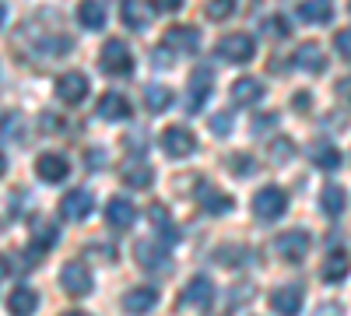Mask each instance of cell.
<instances>
[{"mask_svg":"<svg viewBox=\"0 0 351 316\" xmlns=\"http://www.w3.org/2000/svg\"><path fill=\"white\" fill-rule=\"evenodd\" d=\"M285 211H288V197H285L281 186H263V190H256V197H253V215H256L260 221H278Z\"/></svg>","mask_w":351,"mask_h":316,"instance_id":"6da1fadb","label":"cell"},{"mask_svg":"<svg viewBox=\"0 0 351 316\" xmlns=\"http://www.w3.org/2000/svg\"><path fill=\"white\" fill-rule=\"evenodd\" d=\"M102 71L116 74V77H123V74L134 71V53L127 49L123 39H106V46H102Z\"/></svg>","mask_w":351,"mask_h":316,"instance_id":"7a4b0ae2","label":"cell"},{"mask_svg":"<svg viewBox=\"0 0 351 316\" xmlns=\"http://www.w3.org/2000/svg\"><path fill=\"white\" fill-rule=\"evenodd\" d=\"M134 260L144 267V271H169V250L165 243H155V239H141L134 246Z\"/></svg>","mask_w":351,"mask_h":316,"instance_id":"3957f363","label":"cell"},{"mask_svg":"<svg viewBox=\"0 0 351 316\" xmlns=\"http://www.w3.org/2000/svg\"><path fill=\"white\" fill-rule=\"evenodd\" d=\"M162 151H165L169 158H186V155H193V151H197L193 130H186V127H169V130L162 134Z\"/></svg>","mask_w":351,"mask_h":316,"instance_id":"277c9868","label":"cell"},{"mask_svg":"<svg viewBox=\"0 0 351 316\" xmlns=\"http://www.w3.org/2000/svg\"><path fill=\"white\" fill-rule=\"evenodd\" d=\"M253 53H256V42L250 36H243V32L239 36H225L218 42V56H221V60H228V64H250Z\"/></svg>","mask_w":351,"mask_h":316,"instance_id":"5b68a950","label":"cell"},{"mask_svg":"<svg viewBox=\"0 0 351 316\" xmlns=\"http://www.w3.org/2000/svg\"><path fill=\"white\" fill-rule=\"evenodd\" d=\"M278 253H281V260H288V264L306 260V253H309V232H302V228L281 232L278 236Z\"/></svg>","mask_w":351,"mask_h":316,"instance_id":"8992f818","label":"cell"},{"mask_svg":"<svg viewBox=\"0 0 351 316\" xmlns=\"http://www.w3.org/2000/svg\"><path fill=\"white\" fill-rule=\"evenodd\" d=\"M56 95H60V102H67V106H81L84 95H88V77L77 74V71L60 74L56 77Z\"/></svg>","mask_w":351,"mask_h":316,"instance_id":"52a82bcc","label":"cell"},{"mask_svg":"<svg viewBox=\"0 0 351 316\" xmlns=\"http://www.w3.org/2000/svg\"><path fill=\"white\" fill-rule=\"evenodd\" d=\"M165 46L172 53H197L200 49V32L193 25H172L165 32Z\"/></svg>","mask_w":351,"mask_h":316,"instance_id":"ba28073f","label":"cell"},{"mask_svg":"<svg viewBox=\"0 0 351 316\" xmlns=\"http://www.w3.org/2000/svg\"><path fill=\"white\" fill-rule=\"evenodd\" d=\"M92 208H95V200H92V193H88V190H71L60 200V215L67 221H84L88 215H92Z\"/></svg>","mask_w":351,"mask_h":316,"instance_id":"9c48e42d","label":"cell"},{"mask_svg":"<svg viewBox=\"0 0 351 316\" xmlns=\"http://www.w3.org/2000/svg\"><path fill=\"white\" fill-rule=\"evenodd\" d=\"M67 158L64 155H56V151H46L36 158V172H39V180L43 183H64L67 180Z\"/></svg>","mask_w":351,"mask_h":316,"instance_id":"30bf717a","label":"cell"},{"mask_svg":"<svg viewBox=\"0 0 351 316\" xmlns=\"http://www.w3.org/2000/svg\"><path fill=\"white\" fill-rule=\"evenodd\" d=\"M60 284L71 292V295H88L92 292V271H88L84 264H67L64 271H60Z\"/></svg>","mask_w":351,"mask_h":316,"instance_id":"8fae6325","label":"cell"},{"mask_svg":"<svg viewBox=\"0 0 351 316\" xmlns=\"http://www.w3.org/2000/svg\"><path fill=\"white\" fill-rule=\"evenodd\" d=\"M106 221H109L112 228H120V232H123V228H130V225L137 221V208L130 204L127 197H112L109 204H106Z\"/></svg>","mask_w":351,"mask_h":316,"instance_id":"7c38bea8","label":"cell"},{"mask_svg":"<svg viewBox=\"0 0 351 316\" xmlns=\"http://www.w3.org/2000/svg\"><path fill=\"white\" fill-rule=\"evenodd\" d=\"M291 60H295V67H302L309 74H319V71L327 67V53H324V46H319V42H302Z\"/></svg>","mask_w":351,"mask_h":316,"instance_id":"4fadbf2b","label":"cell"},{"mask_svg":"<svg viewBox=\"0 0 351 316\" xmlns=\"http://www.w3.org/2000/svg\"><path fill=\"white\" fill-rule=\"evenodd\" d=\"M211 84H215V74H211V67H197L193 74H190V109L197 112L200 106H204V99L211 95Z\"/></svg>","mask_w":351,"mask_h":316,"instance_id":"5bb4252c","label":"cell"},{"mask_svg":"<svg viewBox=\"0 0 351 316\" xmlns=\"http://www.w3.org/2000/svg\"><path fill=\"white\" fill-rule=\"evenodd\" d=\"M99 117L102 120H130V102H127V95H120V92H106L102 99H99Z\"/></svg>","mask_w":351,"mask_h":316,"instance_id":"9a60e30c","label":"cell"},{"mask_svg":"<svg viewBox=\"0 0 351 316\" xmlns=\"http://www.w3.org/2000/svg\"><path fill=\"white\" fill-rule=\"evenodd\" d=\"M155 302H158V292L155 289H130L127 295H123V309L130 313V316H144L148 309H155Z\"/></svg>","mask_w":351,"mask_h":316,"instance_id":"2e32d148","label":"cell"},{"mask_svg":"<svg viewBox=\"0 0 351 316\" xmlns=\"http://www.w3.org/2000/svg\"><path fill=\"white\" fill-rule=\"evenodd\" d=\"M211 299H215L211 278H193V281L186 284V292L180 295V306H208Z\"/></svg>","mask_w":351,"mask_h":316,"instance_id":"e0dca14e","label":"cell"},{"mask_svg":"<svg viewBox=\"0 0 351 316\" xmlns=\"http://www.w3.org/2000/svg\"><path fill=\"white\" fill-rule=\"evenodd\" d=\"M271 306H274V313H281V316H295V313L302 309V289H291V284H285V289L271 292Z\"/></svg>","mask_w":351,"mask_h":316,"instance_id":"ac0fdd59","label":"cell"},{"mask_svg":"<svg viewBox=\"0 0 351 316\" xmlns=\"http://www.w3.org/2000/svg\"><path fill=\"white\" fill-rule=\"evenodd\" d=\"M152 14H155V8L144 4V0H123V8H120V18L127 28H144L152 21Z\"/></svg>","mask_w":351,"mask_h":316,"instance_id":"d6986e66","label":"cell"},{"mask_svg":"<svg viewBox=\"0 0 351 316\" xmlns=\"http://www.w3.org/2000/svg\"><path fill=\"white\" fill-rule=\"evenodd\" d=\"M263 95V84L256 77H239L236 84H232V102L236 106H256Z\"/></svg>","mask_w":351,"mask_h":316,"instance_id":"ffe728a7","label":"cell"},{"mask_svg":"<svg viewBox=\"0 0 351 316\" xmlns=\"http://www.w3.org/2000/svg\"><path fill=\"white\" fill-rule=\"evenodd\" d=\"M155 180V172H152V165L148 162H141V158H130L127 165H123V183L127 186H134V190H144Z\"/></svg>","mask_w":351,"mask_h":316,"instance_id":"44dd1931","label":"cell"},{"mask_svg":"<svg viewBox=\"0 0 351 316\" xmlns=\"http://www.w3.org/2000/svg\"><path fill=\"white\" fill-rule=\"evenodd\" d=\"M348 271H351V260H348V253H341V250H334L327 260H324V281H330V284H337V281H344L348 278Z\"/></svg>","mask_w":351,"mask_h":316,"instance_id":"7402d4cb","label":"cell"},{"mask_svg":"<svg viewBox=\"0 0 351 316\" xmlns=\"http://www.w3.org/2000/svg\"><path fill=\"white\" fill-rule=\"evenodd\" d=\"M200 208L208 215H228L232 211V197L221 193V190H211V186H200Z\"/></svg>","mask_w":351,"mask_h":316,"instance_id":"603a6c76","label":"cell"},{"mask_svg":"<svg viewBox=\"0 0 351 316\" xmlns=\"http://www.w3.org/2000/svg\"><path fill=\"white\" fill-rule=\"evenodd\" d=\"M36 306H39V295H36L32 289H14V292H11V299H8L11 316H32V313H36Z\"/></svg>","mask_w":351,"mask_h":316,"instance_id":"cb8c5ba5","label":"cell"},{"mask_svg":"<svg viewBox=\"0 0 351 316\" xmlns=\"http://www.w3.org/2000/svg\"><path fill=\"white\" fill-rule=\"evenodd\" d=\"M77 21H81L84 28H102V25H106L102 0H81V4H77Z\"/></svg>","mask_w":351,"mask_h":316,"instance_id":"d4e9b609","label":"cell"},{"mask_svg":"<svg viewBox=\"0 0 351 316\" xmlns=\"http://www.w3.org/2000/svg\"><path fill=\"white\" fill-rule=\"evenodd\" d=\"M56 225L53 221H36L32 225V253H46V250H53L56 246Z\"/></svg>","mask_w":351,"mask_h":316,"instance_id":"484cf974","label":"cell"},{"mask_svg":"<svg viewBox=\"0 0 351 316\" xmlns=\"http://www.w3.org/2000/svg\"><path fill=\"white\" fill-rule=\"evenodd\" d=\"M330 0H302V8H299V18L302 21H313V25H327L330 21Z\"/></svg>","mask_w":351,"mask_h":316,"instance_id":"4316f807","label":"cell"},{"mask_svg":"<svg viewBox=\"0 0 351 316\" xmlns=\"http://www.w3.org/2000/svg\"><path fill=\"white\" fill-rule=\"evenodd\" d=\"M309 155H313V162H316L319 169H327V172L341 169V151H337L334 145H327V141H316Z\"/></svg>","mask_w":351,"mask_h":316,"instance_id":"83f0119b","label":"cell"},{"mask_svg":"<svg viewBox=\"0 0 351 316\" xmlns=\"http://www.w3.org/2000/svg\"><path fill=\"white\" fill-rule=\"evenodd\" d=\"M319 208H324V215H330V218H341V211H344V190L337 183L324 186V193H319Z\"/></svg>","mask_w":351,"mask_h":316,"instance_id":"f1b7e54d","label":"cell"},{"mask_svg":"<svg viewBox=\"0 0 351 316\" xmlns=\"http://www.w3.org/2000/svg\"><path fill=\"white\" fill-rule=\"evenodd\" d=\"M144 106H148V112H165L172 106V92L165 84H148L144 88Z\"/></svg>","mask_w":351,"mask_h":316,"instance_id":"f546056e","label":"cell"},{"mask_svg":"<svg viewBox=\"0 0 351 316\" xmlns=\"http://www.w3.org/2000/svg\"><path fill=\"white\" fill-rule=\"evenodd\" d=\"M232 11H236V0H208V8H204V14L211 21H225L232 18Z\"/></svg>","mask_w":351,"mask_h":316,"instance_id":"4dcf8cb0","label":"cell"},{"mask_svg":"<svg viewBox=\"0 0 351 316\" xmlns=\"http://www.w3.org/2000/svg\"><path fill=\"white\" fill-rule=\"evenodd\" d=\"M148 218H152V225H158V228H162V232H165V239H169V243L176 239V236H172V221H169V211H165L162 204H152Z\"/></svg>","mask_w":351,"mask_h":316,"instance_id":"1f68e13d","label":"cell"},{"mask_svg":"<svg viewBox=\"0 0 351 316\" xmlns=\"http://www.w3.org/2000/svg\"><path fill=\"white\" fill-rule=\"evenodd\" d=\"M291 148H295V145H291L288 137H278L274 145H271V162H274V165H285V162L291 158Z\"/></svg>","mask_w":351,"mask_h":316,"instance_id":"d6a6232c","label":"cell"},{"mask_svg":"<svg viewBox=\"0 0 351 316\" xmlns=\"http://www.w3.org/2000/svg\"><path fill=\"white\" fill-rule=\"evenodd\" d=\"M263 36H278V39H285L288 36V21L285 18H278V14H271V18H263Z\"/></svg>","mask_w":351,"mask_h":316,"instance_id":"836d02e7","label":"cell"},{"mask_svg":"<svg viewBox=\"0 0 351 316\" xmlns=\"http://www.w3.org/2000/svg\"><path fill=\"white\" fill-rule=\"evenodd\" d=\"M211 130H215L218 137L232 134V117H228V112H215V120H211Z\"/></svg>","mask_w":351,"mask_h":316,"instance_id":"e575fe53","label":"cell"},{"mask_svg":"<svg viewBox=\"0 0 351 316\" xmlns=\"http://www.w3.org/2000/svg\"><path fill=\"white\" fill-rule=\"evenodd\" d=\"M0 134H4V137H21V117H18V112H14V117H4Z\"/></svg>","mask_w":351,"mask_h":316,"instance_id":"d590c367","label":"cell"},{"mask_svg":"<svg viewBox=\"0 0 351 316\" xmlns=\"http://www.w3.org/2000/svg\"><path fill=\"white\" fill-rule=\"evenodd\" d=\"M278 123V112H260V117L253 120V134H263V130H271Z\"/></svg>","mask_w":351,"mask_h":316,"instance_id":"8d00e7d4","label":"cell"},{"mask_svg":"<svg viewBox=\"0 0 351 316\" xmlns=\"http://www.w3.org/2000/svg\"><path fill=\"white\" fill-rule=\"evenodd\" d=\"M334 42H337V53L344 56V60H351V28H341Z\"/></svg>","mask_w":351,"mask_h":316,"instance_id":"74e56055","label":"cell"},{"mask_svg":"<svg viewBox=\"0 0 351 316\" xmlns=\"http://www.w3.org/2000/svg\"><path fill=\"white\" fill-rule=\"evenodd\" d=\"M152 8H155V14H169V11H180L183 0H152Z\"/></svg>","mask_w":351,"mask_h":316,"instance_id":"f35d334b","label":"cell"},{"mask_svg":"<svg viewBox=\"0 0 351 316\" xmlns=\"http://www.w3.org/2000/svg\"><path fill=\"white\" fill-rule=\"evenodd\" d=\"M228 169H232V172H243V176H246V172H253V162H250L246 155H236V158L228 162Z\"/></svg>","mask_w":351,"mask_h":316,"instance_id":"ab89813d","label":"cell"},{"mask_svg":"<svg viewBox=\"0 0 351 316\" xmlns=\"http://www.w3.org/2000/svg\"><path fill=\"white\" fill-rule=\"evenodd\" d=\"M88 165L102 169V165H106V151H102V148H92V151H88Z\"/></svg>","mask_w":351,"mask_h":316,"instance_id":"60d3db41","label":"cell"},{"mask_svg":"<svg viewBox=\"0 0 351 316\" xmlns=\"http://www.w3.org/2000/svg\"><path fill=\"white\" fill-rule=\"evenodd\" d=\"M337 95L351 106V77H341V81H337Z\"/></svg>","mask_w":351,"mask_h":316,"instance_id":"b9f144b4","label":"cell"},{"mask_svg":"<svg viewBox=\"0 0 351 316\" xmlns=\"http://www.w3.org/2000/svg\"><path fill=\"white\" fill-rule=\"evenodd\" d=\"M43 123H46V130H49V134H56V130H60V117H53V112H46V117H43Z\"/></svg>","mask_w":351,"mask_h":316,"instance_id":"7bdbcfd3","label":"cell"},{"mask_svg":"<svg viewBox=\"0 0 351 316\" xmlns=\"http://www.w3.org/2000/svg\"><path fill=\"white\" fill-rule=\"evenodd\" d=\"M291 106H295V109H309V92H295V99H291Z\"/></svg>","mask_w":351,"mask_h":316,"instance_id":"ee69618b","label":"cell"},{"mask_svg":"<svg viewBox=\"0 0 351 316\" xmlns=\"http://www.w3.org/2000/svg\"><path fill=\"white\" fill-rule=\"evenodd\" d=\"M8 172V158H4V151H0V176Z\"/></svg>","mask_w":351,"mask_h":316,"instance_id":"f6af8a7d","label":"cell"},{"mask_svg":"<svg viewBox=\"0 0 351 316\" xmlns=\"http://www.w3.org/2000/svg\"><path fill=\"white\" fill-rule=\"evenodd\" d=\"M64 316H88V313H77V309H74V313H64Z\"/></svg>","mask_w":351,"mask_h":316,"instance_id":"bcb514c9","label":"cell"},{"mask_svg":"<svg viewBox=\"0 0 351 316\" xmlns=\"http://www.w3.org/2000/svg\"><path fill=\"white\" fill-rule=\"evenodd\" d=\"M0 21H4V4H0Z\"/></svg>","mask_w":351,"mask_h":316,"instance_id":"7dc6e473","label":"cell"},{"mask_svg":"<svg viewBox=\"0 0 351 316\" xmlns=\"http://www.w3.org/2000/svg\"><path fill=\"white\" fill-rule=\"evenodd\" d=\"M0 274H4V260H0Z\"/></svg>","mask_w":351,"mask_h":316,"instance_id":"c3c4849f","label":"cell"}]
</instances>
